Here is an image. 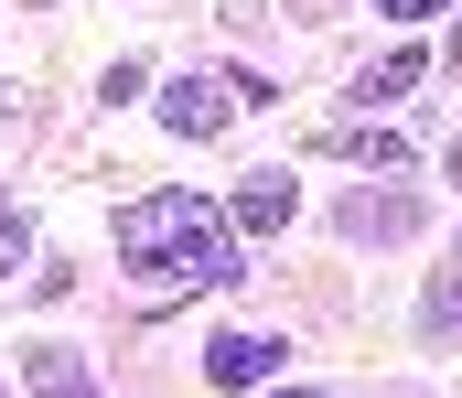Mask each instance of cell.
I'll return each instance as SVG.
<instances>
[{"label":"cell","instance_id":"5b68a950","mask_svg":"<svg viewBox=\"0 0 462 398\" xmlns=\"http://www.w3.org/2000/svg\"><path fill=\"white\" fill-rule=\"evenodd\" d=\"M291 216H301V183H291V172H280V162H269V172H247V183H236V227H258V237H269V227H291Z\"/></svg>","mask_w":462,"mask_h":398},{"label":"cell","instance_id":"4fadbf2b","mask_svg":"<svg viewBox=\"0 0 462 398\" xmlns=\"http://www.w3.org/2000/svg\"><path fill=\"white\" fill-rule=\"evenodd\" d=\"M452 11H462V0H452ZM452 65H462V22H452Z\"/></svg>","mask_w":462,"mask_h":398},{"label":"cell","instance_id":"30bf717a","mask_svg":"<svg viewBox=\"0 0 462 398\" xmlns=\"http://www.w3.org/2000/svg\"><path fill=\"white\" fill-rule=\"evenodd\" d=\"M22 248H32V237H22V205H11V194H0V280H11V269H22Z\"/></svg>","mask_w":462,"mask_h":398},{"label":"cell","instance_id":"52a82bcc","mask_svg":"<svg viewBox=\"0 0 462 398\" xmlns=\"http://www.w3.org/2000/svg\"><path fill=\"white\" fill-rule=\"evenodd\" d=\"M409 87H420V54L398 43V54H376V65L355 76V108H387V97H409Z\"/></svg>","mask_w":462,"mask_h":398},{"label":"cell","instance_id":"277c9868","mask_svg":"<svg viewBox=\"0 0 462 398\" xmlns=\"http://www.w3.org/2000/svg\"><path fill=\"white\" fill-rule=\"evenodd\" d=\"M280 356H291L280 334H216V345H205V377H216V388H269Z\"/></svg>","mask_w":462,"mask_h":398},{"label":"cell","instance_id":"8992f818","mask_svg":"<svg viewBox=\"0 0 462 398\" xmlns=\"http://www.w3.org/2000/svg\"><path fill=\"white\" fill-rule=\"evenodd\" d=\"M22 377H32V398H97V388H87V366H76L65 345H22Z\"/></svg>","mask_w":462,"mask_h":398},{"label":"cell","instance_id":"7c38bea8","mask_svg":"<svg viewBox=\"0 0 462 398\" xmlns=\"http://www.w3.org/2000/svg\"><path fill=\"white\" fill-rule=\"evenodd\" d=\"M269 398H312V388H280V377H269Z\"/></svg>","mask_w":462,"mask_h":398},{"label":"cell","instance_id":"3957f363","mask_svg":"<svg viewBox=\"0 0 462 398\" xmlns=\"http://www.w3.org/2000/svg\"><path fill=\"white\" fill-rule=\"evenodd\" d=\"M334 227H345L355 248H398V237H420V194H345Z\"/></svg>","mask_w":462,"mask_h":398},{"label":"cell","instance_id":"7a4b0ae2","mask_svg":"<svg viewBox=\"0 0 462 398\" xmlns=\"http://www.w3.org/2000/svg\"><path fill=\"white\" fill-rule=\"evenodd\" d=\"M236 119V87L226 76H183V87H162V130L172 140H216Z\"/></svg>","mask_w":462,"mask_h":398},{"label":"cell","instance_id":"ba28073f","mask_svg":"<svg viewBox=\"0 0 462 398\" xmlns=\"http://www.w3.org/2000/svg\"><path fill=\"white\" fill-rule=\"evenodd\" d=\"M323 151H345V162H365V172H409V151H398L387 130H334Z\"/></svg>","mask_w":462,"mask_h":398},{"label":"cell","instance_id":"6da1fadb","mask_svg":"<svg viewBox=\"0 0 462 398\" xmlns=\"http://www.w3.org/2000/svg\"><path fill=\"white\" fill-rule=\"evenodd\" d=\"M118 259L140 280V301H172V291H226L236 280V237H226V216L205 194L162 183V194L118 205Z\"/></svg>","mask_w":462,"mask_h":398},{"label":"cell","instance_id":"9c48e42d","mask_svg":"<svg viewBox=\"0 0 462 398\" xmlns=\"http://www.w3.org/2000/svg\"><path fill=\"white\" fill-rule=\"evenodd\" d=\"M420 334H462V269H441V280L420 291Z\"/></svg>","mask_w":462,"mask_h":398},{"label":"cell","instance_id":"8fae6325","mask_svg":"<svg viewBox=\"0 0 462 398\" xmlns=\"http://www.w3.org/2000/svg\"><path fill=\"white\" fill-rule=\"evenodd\" d=\"M387 22H430V11H452V0H376Z\"/></svg>","mask_w":462,"mask_h":398},{"label":"cell","instance_id":"5bb4252c","mask_svg":"<svg viewBox=\"0 0 462 398\" xmlns=\"http://www.w3.org/2000/svg\"><path fill=\"white\" fill-rule=\"evenodd\" d=\"M452 183H462V140H452Z\"/></svg>","mask_w":462,"mask_h":398}]
</instances>
